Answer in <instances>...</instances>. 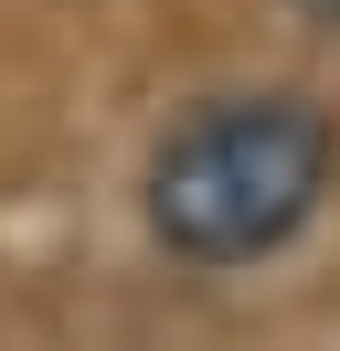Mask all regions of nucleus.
<instances>
[{"instance_id":"1","label":"nucleus","mask_w":340,"mask_h":351,"mask_svg":"<svg viewBox=\"0 0 340 351\" xmlns=\"http://www.w3.org/2000/svg\"><path fill=\"white\" fill-rule=\"evenodd\" d=\"M340 181V117L298 86L202 96L181 128L149 149V234L181 266H255L319 223Z\"/></svg>"},{"instance_id":"2","label":"nucleus","mask_w":340,"mask_h":351,"mask_svg":"<svg viewBox=\"0 0 340 351\" xmlns=\"http://www.w3.org/2000/svg\"><path fill=\"white\" fill-rule=\"evenodd\" d=\"M298 11H308V22H330V32H340V0H298Z\"/></svg>"}]
</instances>
